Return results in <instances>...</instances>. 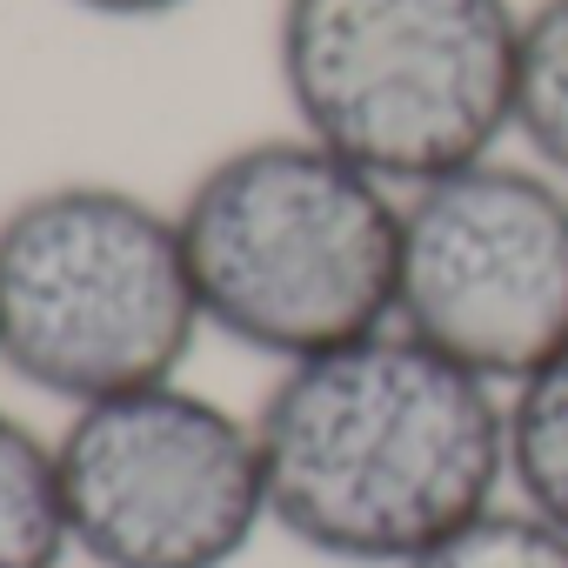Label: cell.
<instances>
[{
	"label": "cell",
	"mask_w": 568,
	"mask_h": 568,
	"mask_svg": "<svg viewBox=\"0 0 568 568\" xmlns=\"http://www.w3.org/2000/svg\"><path fill=\"white\" fill-rule=\"evenodd\" d=\"M254 442L267 521L342 568H408L508 495L501 388L408 328L288 362Z\"/></svg>",
	"instance_id": "cell-1"
},
{
	"label": "cell",
	"mask_w": 568,
	"mask_h": 568,
	"mask_svg": "<svg viewBox=\"0 0 568 568\" xmlns=\"http://www.w3.org/2000/svg\"><path fill=\"white\" fill-rule=\"evenodd\" d=\"M174 221L201 322L247 355L288 368L395 328L402 187L302 128L214 154Z\"/></svg>",
	"instance_id": "cell-2"
},
{
	"label": "cell",
	"mask_w": 568,
	"mask_h": 568,
	"mask_svg": "<svg viewBox=\"0 0 568 568\" xmlns=\"http://www.w3.org/2000/svg\"><path fill=\"white\" fill-rule=\"evenodd\" d=\"M515 0H281L274 81L295 128L388 187L515 148Z\"/></svg>",
	"instance_id": "cell-3"
},
{
	"label": "cell",
	"mask_w": 568,
	"mask_h": 568,
	"mask_svg": "<svg viewBox=\"0 0 568 568\" xmlns=\"http://www.w3.org/2000/svg\"><path fill=\"white\" fill-rule=\"evenodd\" d=\"M174 207L114 181H54L0 214V368L54 402L174 382L201 342Z\"/></svg>",
	"instance_id": "cell-4"
},
{
	"label": "cell",
	"mask_w": 568,
	"mask_h": 568,
	"mask_svg": "<svg viewBox=\"0 0 568 568\" xmlns=\"http://www.w3.org/2000/svg\"><path fill=\"white\" fill-rule=\"evenodd\" d=\"M395 328L488 388L568 348V181L501 148L408 187Z\"/></svg>",
	"instance_id": "cell-5"
},
{
	"label": "cell",
	"mask_w": 568,
	"mask_h": 568,
	"mask_svg": "<svg viewBox=\"0 0 568 568\" xmlns=\"http://www.w3.org/2000/svg\"><path fill=\"white\" fill-rule=\"evenodd\" d=\"M54 462L94 568H234L274 528L254 422L181 382L74 408Z\"/></svg>",
	"instance_id": "cell-6"
},
{
	"label": "cell",
	"mask_w": 568,
	"mask_h": 568,
	"mask_svg": "<svg viewBox=\"0 0 568 568\" xmlns=\"http://www.w3.org/2000/svg\"><path fill=\"white\" fill-rule=\"evenodd\" d=\"M74 548L61 462L21 415L0 408V568H61Z\"/></svg>",
	"instance_id": "cell-7"
},
{
	"label": "cell",
	"mask_w": 568,
	"mask_h": 568,
	"mask_svg": "<svg viewBox=\"0 0 568 568\" xmlns=\"http://www.w3.org/2000/svg\"><path fill=\"white\" fill-rule=\"evenodd\" d=\"M508 415V495L568 528V348H555L535 375L501 388Z\"/></svg>",
	"instance_id": "cell-8"
},
{
	"label": "cell",
	"mask_w": 568,
	"mask_h": 568,
	"mask_svg": "<svg viewBox=\"0 0 568 568\" xmlns=\"http://www.w3.org/2000/svg\"><path fill=\"white\" fill-rule=\"evenodd\" d=\"M515 148L568 181V0H528L521 8Z\"/></svg>",
	"instance_id": "cell-9"
},
{
	"label": "cell",
	"mask_w": 568,
	"mask_h": 568,
	"mask_svg": "<svg viewBox=\"0 0 568 568\" xmlns=\"http://www.w3.org/2000/svg\"><path fill=\"white\" fill-rule=\"evenodd\" d=\"M408 568H568V528H555L528 501L501 495L495 508H481L475 521L442 535Z\"/></svg>",
	"instance_id": "cell-10"
},
{
	"label": "cell",
	"mask_w": 568,
	"mask_h": 568,
	"mask_svg": "<svg viewBox=\"0 0 568 568\" xmlns=\"http://www.w3.org/2000/svg\"><path fill=\"white\" fill-rule=\"evenodd\" d=\"M74 14H94V21H168L194 0H68Z\"/></svg>",
	"instance_id": "cell-11"
}]
</instances>
